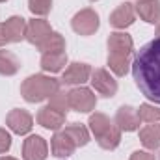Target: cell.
Listing matches in <instances>:
<instances>
[{
	"label": "cell",
	"mask_w": 160,
	"mask_h": 160,
	"mask_svg": "<svg viewBox=\"0 0 160 160\" xmlns=\"http://www.w3.org/2000/svg\"><path fill=\"white\" fill-rule=\"evenodd\" d=\"M132 77L140 91L153 102L160 104V38L145 43L132 63Z\"/></svg>",
	"instance_id": "1"
},
{
	"label": "cell",
	"mask_w": 160,
	"mask_h": 160,
	"mask_svg": "<svg viewBox=\"0 0 160 160\" xmlns=\"http://www.w3.org/2000/svg\"><path fill=\"white\" fill-rule=\"evenodd\" d=\"M134 41L127 32H114L108 38V67L114 75L125 77L130 65Z\"/></svg>",
	"instance_id": "2"
},
{
	"label": "cell",
	"mask_w": 160,
	"mask_h": 160,
	"mask_svg": "<svg viewBox=\"0 0 160 160\" xmlns=\"http://www.w3.org/2000/svg\"><path fill=\"white\" fill-rule=\"evenodd\" d=\"M89 130L93 132L97 143L106 149V151H114L121 142V130L116 123H112L108 116L95 112L89 116Z\"/></svg>",
	"instance_id": "3"
},
{
	"label": "cell",
	"mask_w": 160,
	"mask_h": 160,
	"mask_svg": "<svg viewBox=\"0 0 160 160\" xmlns=\"http://www.w3.org/2000/svg\"><path fill=\"white\" fill-rule=\"evenodd\" d=\"M60 89V80L47 75H32L21 84V95L28 102H41L50 99L54 91Z\"/></svg>",
	"instance_id": "4"
},
{
	"label": "cell",
	"mask_w": 160,
	"mask_h": 160,
	"mask_svg": "<svg viewBox=\"0 0 160 160\" xmlns=\"http://www.w3.org/2000/svg\"><path fill=\"white\" fill-rule=\"evenodd\" d=\"M71 26H73V30L77 34H80V36H91V34H95L99 30V15L91 8L80 9L78 13L73 17Z\"/></svg>",
	"instance_id": "5"
},
{
	"label": "cell",
	"mask_w": 160,
	"mask_h": 160,
	"mask_svg": "<svg viewBox=\"0 0 160 160\" xmlns=\"http://www.w3.org/2000/svg\"><path fill=\"white\" fill-rule=\"evenodd\" d=\"M69 104H71L73 110H77L80 114H88L95 108L97 97L88 88H73L69 91Z\"/></svg>",
	"instance_id": "6"
},
{
	"label": "cell",
	"mask_w": 160,
	"mask_h": 160,
	"mask_svg": "<svg viewBox=\"0 0 160 160\" xmlns=\"http://www.w3.org/2000/svg\"><path fill=\"white\" fill-rule=\"evenodd\" d=\"M91 86L97 93L102 97H114L118 93V80L114 78L106 69H95L91 71Z\"/></svg>",
	"instance_id": "7"
},
{
	"label": "cell",
	"mask_w": 160,
	"mask_h": 160,
	"mask_svg": "<svg viewBox=\"0 0 160 160\" xmlns=\"http://www.w3.org/2000/svg\"><path fill=\"white\" fill-rule=\"evenodd\" d=\"M47 157H48V145L41 136L32 134L24 140L22 143V158L24 160H47Z\"/></svg>",
	"instance_id": "8"
},
{
	"label": "cell",
	"mask_w": 160,
	"mask_h": 160,
	"mask_svg": "<svg viewBox=\"0 0 160 160\" xmlns=\"http://www.w3.org/2000/svg\"><path fill=\"white\" fill-rule=\"evenodd\" d=\"M6 123H8V127H9L15 134L22 136V134H28V132L32 130V127H34V118H32L26 110H22V108H15V110H11V112L8 114Z\"/></svg>",
	"instance_id": "9"
},
{
	"label": "cell",
	"mask_w": 160,
	"mask_h": 160,
	"mask_svg": "<svg viewBox=\"0 0 160 160\" xmlns=\"http://www.w3.org/2000/svg\"><path fill=\"white\" fill-rule=\"evenodd\" d=\"M77 145L65 130H56L50 140V151L56 158H69L75 153Z\"/></svg>",
	"instance_id": "10"
},
{
	"label": "cell",
	"mask_w": 160,
	"mask_h": 160,
	"mask_svg": "<svg viewBox=\"0 0 160 160\" xmlns=\"http://www.w3.org/2000/svg\"><path fill=\"white\" fill-rule=\"evenodd\" d=\"M91 77V67L88 63H80V62H73L69 63V67L63 71L62 75V84H69V86H78L88 82Z\"/></svg>",
	"instance_id": "11"
},
{
	"label": "cell",
	"mask_w": 160,
	"mask_h": 160,
	"mask_svg": "<svg viewBox=\"0 0 160 160\" xmlns=\"http://www.w3.org/2000/svg\"><path fill=\"white\" fill-rule=\"evenodd\" d=\"M50 34H52V28H50V24H48L45 19H34V21L28 22V28H26V41L32 43V45H36V47L39 48Z\"/></svg>",
	"instance_id": "12"
},
{
	"label": "cell",
	"mask_w": 160,
	"mask_h": 160,
	"mask_svg": "<svg viewBox=\"0 0 160 160\" xmlns=\"http://www.w3.org/2000/svg\"><path fill=\"white\" fill-rule=\"evenodd\" d=\"M2 26H4V36H6L8 43H19V41L26 39V28H28L26 19H22L19 15H13Z\"/></svg>",
	"instance_id": "13"
},
{
	"label": "cell",
	"mask_w": 160,
	"mask_h": 160,
	"mask_svg": "<svg viewBox=\"0 0 160 160\" xmlns=\"http://www.w3.org/2000/svg\"><path fill=\"white\" fill-rule=\"evenodd\" d=\"M134 19H136L134 6L128 4V2H125V4H121L119 8L110 15V24L114 28H118V30H125L130 24H134Z\"/></svg>",
	"instance_id": "14"
},
{
	"label": "cell",
	"mask_w": 160,
	"mask_h": 160,
	"mask_svg": "<svg viewBox=\"0 0 160 160\" xmlns=\"http://www.w3.org/2000/svg\"><path fill=\"white\" fill-rule=\"evenodd\" d=\"M38 123L47 130H60L65 123V114H62L50 106H43L38 112Z\"/></svg>",
	"instance_id": "15"
},
{
	"label": "cell",
	"mask_w": 160,
	"mask_h": 160,
	"mask_svg": "<svg viewBox=\"0 0 160 160\" xmlns=\"http://www.w3.org/2000/svg\"><path fill=\"white\" fill-rule=\"evenodd\" d=\"M140 118H138V112L136 108L132 106H119L118 114H116V125L119 127V130L123 132H132L140 127Z\"/></svg>",
	"instance_id": "16"
},
{
	"label": "cell",
	"mask_w": 160,
	"mask_h": 160,
	"mask_svg": "<svg viewBox=\"0 0 160 160\" xmlns=\"http://www.w3.org/2000/svg\"><path fill=\"white\" fill-rule=\"evenodd\" d=\"M136 13L149 24H160V0H138Z\"/></svg>",
	"instance_id": "17"
},
{
	"label": "cell",
	"mask_w": 160,
	"mask_h": 160,
	"mask_svg": "<svg viewBox=\"0 0 160 160\" xmlns=\"http://www.w3.org/2000/svg\"><path fill=\"white\" fill-rule=\"evenodd\" d=\"M140 140L143 143V147L155 151L160 147V123H149L147 127H143L140 130Z\"/></svg>",
	"instance_id": "18"
},
{
	"label": "cell",
	"mask_w": 160,
	"mask_h": 160,
	"mask_svg": "<svg viewBox=\"0 0 160 160\" xmlns=\"http://www.w3.org/2000/svg\"><path fill=\"white\" fill-rule=\"evenodd\" d=\"M21 69V60L11 50H0V75L2 77H13Z\"/></svg>",
	"instance_id": "19"
},
{
	"label": "cell",
	"mask_w": 160,
	"mask_h": 160,
	"mask_svg": "<svg viewBox=\"0 0 160 160\" xmlns=\"http://www.w3.org/2000/svg\"><path fill=\"white\" fill-rule=\"evenodd\" d=\"M67 65V54L56 52V54H43L41 56V67L48 73H58Z\"/></svg>",
	"instance_id": "20"
},
{
	"label": "cell",
	"mask_w": 160,
	"mask_h": 160,
	"mask_svg": "<svg viewBox=\"0 0 160 160\" xmlns=\"http://www.w3.org/2000/svg\"><path fill=\"white\" fill-rule=\"evenodd\" d=\"M39 50L43 54H56V52H65V39L62 34L58 32H52L47 41L39 47Z\"/></svg>",
	"instance_id": "21"
},
{
	"label": "cell",
	"mask_w": 160,
	"mask_h": 160,
	"mask_svg": "<svg viewBox=\"0 0 160 160\" xmlns=\"http://www.w3.org/2000/svg\"><path fill=\"white\" fill-rule=\"evenodd\" d=\"M65 132L71 136V140L75 142L77 147H84L89 142V132H88V128L82 123H71V125H67Z\"/></svg>",
	"instance_id": "22"
},
{
	"label": "cell",
	"mask_w": 160,
	"mask_h": 160,
	"mask_svg": "<svg viewBox=\"0 0 160 160\" xmlns=\"http://www.w3.org/2000/svg\"><path fill=\"white\" fill-rule=\"evenodd\" d=\"M48 106L67 116V112L71 110V104H69V93L63 91V89L54 91V93L50 95V102H48Z\"/></svg>",
	"instance_id": "23"
},
{
	"label": "cell",
	"mask_w": 160,
	"mask_h": 160,
	"mask_svg": "<svg viewBox=\"0 0 160 160\" xmlns=\"http://www.w3.org/2000/svg\"><path fill=\"white\" fill-rule=\"evenodd\" d=\"M136 112H138L140 121H143V123H158L160 121V108L155 104H149V102L140 104V108H136Z\"/></svg>",
	"instance_id": "24"
},
{
	"label": "cell",
	"mask_w": 160,
	"mask_h": 160,
	"mask_svg": "<svg viewBox=\"0 0 160 160\" xmlns=\"http://www.w3.org/2000/svg\"><path fill=\"white\" fill-rule=\"evenodd\" d=\"M28 8L34 15L45 17L52 9V0H28Z\"/></svg>",
	"instance_id": "25"
},
{
	"label": "cell",
	"mask_w": 160,
	"mask_h": 160,
	"mask_svg": "<svg viewBox=\"0 0 160 160\" xmlns=\"http://www.w3.org/2000/svg\"><path fill=\"white\" fill-rule=\"evenodd\" d=\"M11 147V136L6 128H0V155L8 153Z\"/></svg>",
	"instance_id": "26"
},
{
	"label": "cell",
	"mask_w": 160,
	"mask_h": 160,
	"mask_svg": "<svg viewBox=\"0 0 160 160\" xmlns=\"http://www.w3.org/2000/svg\"><path fill=\"white\" fill-rule=\"evenodd\" d=\"M130 160H157L153 153H147V151H134L130 155Z\"/></svg>",
	"instance_id": "27"
},
{
	"label": "cell",
	"mask_w": 160,
	"mask_h": 160,
	"mask_svg": "<svg viewBox=\"0 0 160 160\" xmlns=\"http://www.w3.org/2000/svg\"><path fill=\"white\" fill-rule=\"evenodd\" d=\"M6 43H8V39H6V36H4V26L0 24V47L6 45Z\"/></svg>",
	"instance_id": "28"
},
{
	"label": "cell",
	"mask_w": 160,
	"mask_h": 160,
	"mask_svg": "<svg viewBox=\"0 0 160 160\" xmlns=\"http://www.w3.org/2000/svg\"><path fill=\"white\" fill-rule=\"evenodd\" d=\"M0 160H17V158H13V157H0Z\"/></svg>",
	"instance_id": "29"
},
{
	"label": "cell",
	"mask_w": 160,
	"mask_h": 160,
	"mask_svg": "<svg viewBox=\"0 0 160 160\" xmlns=\"http://www.w3.org/2000/svg\"><path fill=\"white\" fill-rule=\"evenodd\" d=\"M157 38H160V24H158V28H157Z\"/></svg>",
	"instance_id": "30"
},
{
	"label": "cell",
	"mask_w": 160,
	"mask_h": 160,
	"mask_svg": "<svg viewBox=\"0 0 160 160\" xmlns=\"http://www.w3.org/2000/svg\"><path fill=\"white\" fill-rule=\"evenodd\" d=\"M0 2H6V0H0Z\"/></svg>",
	"instance_id": "31"
},
{
	"label": "cell",
	"mask_w": 160,
	"mask_h": 160,
	"mask_svg": "<svg viewBox=\"0 0 160 160\" xmlns=\"http://www.w3.org/2000/svg\"><path fill=\"white\" fill-rule=\"evenodd\" d=\"M91 2H95V0H91Z\"/></svg>",
	"instance_id": "32"
}]
</instances>
